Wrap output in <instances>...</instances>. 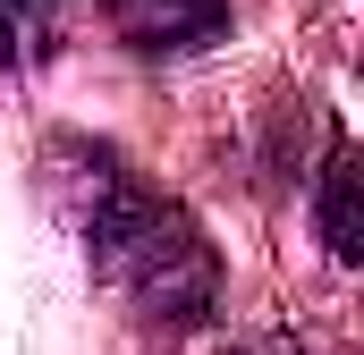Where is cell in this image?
I'll list each match as a JSON object with an SVG mask.
<instances>
[{
  "label": "cell",
  "instance_id": "cell-1",
  "mask_svg": "<svg viewBox=\"0 0 364 355\" xmlns=\"http://www.w3.org/2000/svg\"><path fill=\"white\" fill-rule=\"evenodd\" d=\"M51 170L77 203V237H85L93 271L161 330H195L220 305V254L195 229L178 195H161L144 170H127L110 144H60Z\"/></svg>",
  "mask_w": 364,
  "mask_h": 355
},
{
  "label": "cell",
  "instance_id": "cell-2",
  "mask_svg": "<svg viewBox=\"0 0 364 355\" xmlns=\"http://www.w3.org/2000/svg\"><path fill=\"white\" fill-rule=\"evenodd\" d=\"M102 17H110V34L136 43L144 60H178V51L220 43L229 0H102Z\"/></svg>",
  "mask_w": 364,
  "mask_h": 355
},
{
  "label": "cell",
  "instance_id": "cell-3",
  "mask_svg": "<svg viewBox=\"0 0 364 355\" xmlns=\"http://www.w3.org/2000/svg\"><path fill=\"white\" fill-rule=\"evenodd\" d=\"M322 246H331L339 263L364 254V229H356V153H348V144H339L331 170H322Z\"/></svg>",
  "mask_w": 364,
  "mask_h": 355
},
{
  "label": "cell",
  "instance_id": "cell-4",
  "mask_svg": "<svg viewBox=\"0 0 364 355\" xmlns=\"http://www.w3.org/2000/svg\"><path fill=\"white\" fill-rule=\"evenodd\" d=\"M51 9H60V0H0V60H26V51H43V34H51Z\"/></svg>",
  "mask_w": 364,
  "mask_h": 355
}]
</instances>
